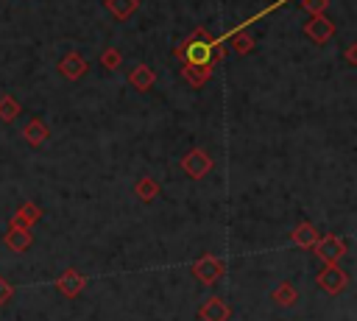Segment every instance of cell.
Masks as SVG:
<instances>
[{
    "mask_svg": "<svg viewBox=\"0 0 357 321\" xmlns=\"http://www.w3.org/2000/svg\"><path fill=\"white\" fill-rule=\"evenodd\" d=\"M173 56L181 59L184 64H198V67H212L226 56V39L212 36L204 28H195L178 47H173Z\"/></svg>",
    "mask_w": 357,
    "mask_h": 321,
    "instance_id": "cell-1",
    "label": "cell"
},
{
    "mask_svg": "<svg viewBox=\"0 0 357 321\" xmlns=\"http://www.w3.org/2000/svg\"><path fill=\"white\" fill-rule=\"evenodd\" d=\"M223 274H226V262L220 257H215V254H204V257H198L192 262V276L198 282H204V285H215Z\"/></svg>",
    "mask_w": 357,
    "mask_h": 321,
    "instance_id": "cell-2",
    "label": "cell"
},
{
    "mask_svg": "<svg viewBox=\"0 0 357 321\" xmlns=\"http://www.w3.org/2000/svg\"><path fill=\"white\" fill-rule=\"evenodd\" d=\"M318 288L324 293H329V296H337V293H343L349 288V274L337 262H326L324 271L318 274Z\"/></svg>",
    "mask_w": 357,
    "mask_h": 321,
    "instance_id": "cell-3",
    "label": "cell"
},
{
    "mask_svg": "<svg viewBox=\"0 0 357 321\" xmlns=\"http://www.w3.org/2000/svg\"><path fill=\"white\" fill-rule=\"evenodd\" d=\"M212 167H215L212 154L204 151V148H192V151H187L184 159H181V170H184L190 179H204Z\"/></svg>",
    "mask_w": 357,
    "mask_h": 321,
    "instance_id": "cell-4",
    "label": "cell"
},
{
    "mask_svg": "<svg viewBox=\"0 0 357 321\" xmlns=\"http://www.w3.org/2000/svg\"><path fill=\"white\" fill-rule=\"evenodd\" d=\"M312 251H315V257H318L321 262H337V260L349 251V243H346L343 237H337V234H324V237L315 240Z\"/></svg>",
    "mask_w": 357,
    "mask_h": 321,
    "instance_id": "cell-5",
    "label": "cell"
},
{
    "mask_svg": "<svg viewBox=\"0 0 357 321\" xmlns=\"http://www.w3.org/2000/svg\"><path fill=\"white\" fill-rule=\"evenodd\" d=\"M332 33H335V25H332V20H326L324 14H312V17L304 22V36H307L310 42H315V45L329 42Z\"/></svg>",
    "mask_w": 357,
    "mask_h": 321,
    "instance_id": "cell-6",
    "label": "cell"
},
{
    "mask_svg": "<svg viewBox=\"0 0 357 321\" xmlns=\"http://www.w3.org/2000/svg\"><path fill=\"white\" fill-rule=\"evenodd\" d=\"M53 288H56L61 296L75 299V296H78V293L86 288V279H84V276H81L75 268H64V271H61V276L53 282Z\"/></svg>",
    "mask_w": 357,
    "mask_h": 321,
    "instance_id": "cell-7",
    "label": "cell"
},
{
    "mask_svg": "<svg viewBox=\"0 0 357 321\" xmlns=\"http://www.w3.org/2000/svg\"><path fill=\"white\" fill-rule=\"evenodd\" d=\"M198 318H201V321H229V318H231V307H229V301H223L220 296H209V299L198 307Z\"/></svg>",
    "mask_w": 357,
    "mask_h": 321,
    "instance_id": "cell-8",
    "label": "cell"
},
{
    "mask_svg": "<svg viewBox=\"0 0 357 321\" xmlns=\"http://www.w3.org/2000/svg\"><path fill=\"white\" fill-rule=\"evenodd\" d=\"M3 243H6L11 251L22 254V251H28V248H31L33 234H31V229H25V226H14V223H8L6 234H3Z\"/></svg>",
    "mask_w": 357,
    "mask_h": 321,
    "instance_id": "cell-9",
    "label": "cell"
},
{
    "mask_svg": "<svg viewBox=\"0 0 357 321\" xmlns=\"http://www.w3.org/2000/svg\"><path fill=\"white\" fill-rule=\"evenodd\" d=\"M59 73H61L64 78H70V81H78V78L86 73V59H84L81 53L70 50V53L61 56V61H59Z\"/></svg>",
    "mask_w": 357,
    "mask_h": 321,
    "instance_id": "cell-10",
    "label": "cell"
},
{
    "mask_svg": "<svg viewBox=\"0 0 357 321\" xmlns=\"http://www.w3.org/2000/svg\"><path fill=\"white\" fill-rule=\"evenodd\" d=\"M318 237H321V234H318V229H315L310 221H301V223L290 232V243L298 246V248H312Z\"/></svg>",
    "mask_w": 357,
    "mask_h": 321,
    "instance_id": "cell-11",
    "label": "cell"
},
{
    "mask_svg": "<svg viewBox=\"0 0 357 321\" xmlns=\"http://www.w3.org/2000/svg\"><path fill=\"white\" fill-rule=\"evenodd\" d=\"M47 126H45V120H39V117H33V120H28L25 123V128H22V140L28 142V145H33V148H39V145H45L47 142Z\"/></svg>",
    "mask_w": 357,
    "mask_h": 321,
    "instance_id": "cell-12",
    "label": "cell"
},
{
    "mask_svg": "<svg viewBox=\"0 0 357 321\" xmlns=\"http://www.w3.org/2000/svg\"><path fill=\"white\" fill-rule=\"evenodd\" d=\"M134 195H137L142 204H151V201H156V198L162 195V187H159V181H156L153 176H139L137 184H134Z\"/></svg>",
    "mask_w": 357,
    "mask_h": 321,
    "instance_id": "cell-13",
    "label": "cell"
},
{
    "mask_svg": "<svg viewBox=\"0 0 357 321\" xmlns=\"http://www.w3.org/2000/svg\"><path fill=\"white\" fill-rule=\"evenodd\" d=\"M39 221H42V209H39V204H33V201H25V204L14 212V218H11L14 226H25V229H31V226L39 223Z\"/></svg>",
    "mask_w": 357,
    "mask_h": 321,
    "instance_id": "cell-14",
    "label": "cell"
},
{
    "mask_svg": "<svg viewBox=\"0 0 357 321\" xmlns=\"http://www.w3.org/2000/svg\"><path fill=\"white\" fill-rule=\"evenodd\" d=\"M153 81H156V75H153V70H151L148 64H137V67L128 73V84H131L137 92H148V89L153 87Z\"/></svg>",
    "mask_w": 357,
    "mask_h": 321,
    "instance_id": "cell-15",
    "label": "cell"
},
{
    "mask_svg": "<svg viewBox=\"0 0 357 321\" xmlns=\"http://www.w3.org/2000/svg\"><path fill=\"white\" fill-rule=\"evenodd\" d=\"M271 301L279 304V307H293L298 301V290L293 282H279L273 290H271Z\"/></svg>",
    "mask_w": 357,
    "mask_h": 321,
    "instance_id": "cell-16",
    "label": "cell"
},
{
    "mask_svg": "<svg viewBox=\"0 0 357 321\" xmlns=\"http://www.w3.org/2000/svg\"><path fill=\"white\" fill-rule=\"evenodd\" d=\"M181 78L192 87V89H198V87H204L209 78H212V67H198V64H184L181 67Z\"/></svg>",
    "mask_w": 357,
    "mask_h": 321,
    "instance_id": "cell-17",
    "label": "cell"
},
{
    "mask_svg": "<svg viewBox=\"0 0 357 321\" xmlns=\"http://www.w3.org/2000/svg\"><path fill=\"white\" fill-rule=\"evenodd\" d=\"M103 6H106V11L114 17V20H128L137 8H139V0H103Z\"/></svg>",
    "mask_w": 357,
    "mask_h": 321,
    "instance_id": "cell-18",
    "label": "cell"
},
{
    "mask_svg": "<svg viewBox=\"0 0 357 321\" xmlns=\"http://www.w3.org/2000/svg\"><path fill=\"white\" fill-rule=\"evenodd\" d=\"M226 39L231 42V47H234L237 53H251V50H254V36H251V33H245L243 28L229 31V36H226Z\"/></svg>",
    "mask_w": 357,
    "mask_h": 321,
    "instance_id": "cell-19",
    "label": "cell"
},
{
    "mask_svg": "<svg viewBox=\"0 0 357 321\" xmlns=\"http://www.w3.org/2000/svg\"><path fill=\"white\" fill-rule=\"evenodd\" d=\"M20 109H22V106L17 103V98H11V95H3V98H0V120H3V123H11V120L20 114Z\"/></svg>",
    "mask_w": 357,
    "mask_h": 321,
    "instance_id": "cell-20",
    "label": "cell"
},
{
    "mask_svg": "<svg viewBox=\"0 0 357 321\" xmlns=\"http://www.w3.org/2000/svg\"><path fill=\"white\" fill-rule=\"evenodd\" d=\"M120 61H123V53H120L117 47H106V50L100 53V64H103L106 70H117Z\"/></svg>",
    "mask_w": 357,
    "mask_h": 321,
    "instance_id": "cell-21",
    "label": "cell"
},
{
    "mask_svg": "<svg viewBox=\"0 0 357 321\" xmlns=\"http://www.w3.org/2000/svg\"><path fill=\"white\" fill-rule=\"evenodd\" d=\"M301 6H304L310 14H324L326 6H329V0H301Z\"/></svg>",
    "mask_w": 357,
    "mask_h": 321,
    "instance_id": "cell-22",
    "label": "cell"
},
{
    "mask_svg": "<svg viewBox=\"0 0 357 321\" xmlns=\"http://www.w3.org/2000/svg\"><path fill=\"white\" fill-rule=\"evenodd\" d=\"M11 296H14V288H11V285H8V282L0 276V310H3V304H6Z\"/></svg>",
    "mask_w": 357,
    "mask_h": 321,
    "instance_id": "cell-23",
    "label": "cell"
},
{
    "mask_svg": "<svg viewBox=\"0 0 357 321\" xmlns=\"http://www.w3.org/2000/svg\"><path fill=\"white\" fill-rule=\"evenodd\" d=\"M346 61H349V64H354V45L346 50Z\"/></svg>",
    "mask_w": 357,
    "mask_h": 321,
    "instance_id": "cell-24",
    "label": "cell"
}]
</instances>
